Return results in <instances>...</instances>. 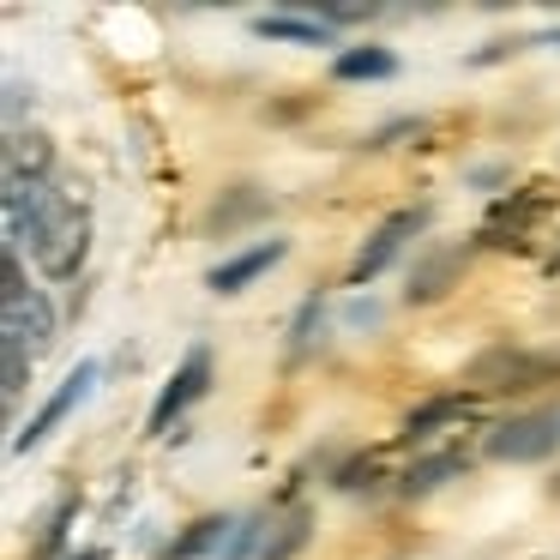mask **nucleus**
Instances as JSON below:
<instances>
[{"mask_svg":"<svg viewBox=\"0 0 560 560\" xmlns=\"http://www.w3.org/2000/svg\"><path fill=\"white\" fill-rule=\"evenodd\" d=\"M422 223H428V211H422V206H416V211H392V218L362 242V254H355V266H350V283L380 278V271H386L392 259L404 254V242H416V235H422Z\"/></svg>","mask_w":560,"mask_h":560,"instance_id":"423d86ee","label":"nucleus"},{"mask_svg":"<svg viewBox=\"0 0 560 560\" xmlns=\"http://www.w3.org/2000/svg\"><path fill=\"white\" fill-rule=\"evenodd\" d=\"M73 512H79V494H67L61 506L49 512V524H43V536H37V548H31V560H49L55 548L67 542V524H73Z\"/></svg>","mask_w":560,"mask_h":560,"instance_id":"2eb2a0df","label":"nucleus"},{"mask_svg":"<svg viewBox=\"0 0 560 560\" xmlns=\"http://www.w3.org/2000/svg\"><path fill=\"white\" fill-rule=\"evenodd\" d=\"M55 163V145L43 133H25V127H7V182H43Z\"/></svg>","mask_w":560,"mask_h":560,"instance_id":"9d476101","label":"nucleus"},{"mask_svg":"<svg viewBox=\"0 0 560 560\" xmlns=\"http://www.w3.org/2000/svg\"><path fill=\"white\" fill-rule=\"evenodd\" d=\"M331 73L338 79H386V73H398V55L374 49V43H368V49H343L338 61H331Z\"/></svg>","mask_w":560,"mask_h":560,"instance_id":"ddd939ff","label":"nucleus"},{"mask_svg":"<svg viewBox=\"0 0 560 560\" xmlns=\"http://www.w3.org/2000/svg\"><path fill=\"white\" fill-rule=\"evenodd\" d=\"M302 542H307V512H290V518L278 524V536H266V548H259V560H290Z\"/></svg>","mask_w":560,"mask_h":560,"instance_id":"dca6fc26","label":"nucleus"},{"mask_svg":"<svg viewBox=\"0 0 560 560\" xmlns=\"http://www.w3.org/2000/svg\"><path fill=\"white\" fill-rule=\"evenodd\" d=\"M91 386H97V362H79V368H73V374H67V380H61V386H55V398H49V404H43V410H37V416H31V422H25V428H19V434H13V452H31V446H43V440H49V428H55V422H61V416H67V410H73V404H79V398H85V392H91Z\"/></svg>","mask_w":560,"mask_h":560,"instance_id":"6e6552de","label":"nucleus"},{"mask_svg":"<svg viewBox=\"0 0 560 560\" xmlns=\"http://www.w3.org/2000/svg\"><path fill=\"white\" fill-rule=\"evenodd\" d=\"M73 560H103V555H97V548H85V555H73Z\"/></svg>","mask_w":560,"mask_h":560,"instance_id":"6ab92c4d","label":"nucleus"},{"mask_svg":"<svg viewBox=\"0 0 560 560\" xmlns=\"http://www.w3.org/2000/svg\"><path fill=\"white\" fill-rule=\"evenodd\" d=\"M464 470H470V458H464V452H434V458L410 464L398 488H404V494H428V488H440L446 476H464Z\"/></svg>","mask_w":560,"mask_h":560,"instance_id":"f8f14e48","label":"nucleus"},{"mask_svg":"<svg viewBox=\"0 0 560 560\" xmlns=\"http://www.w3.org/2000/svg\"><path fill=\"white\" fill-rule=\"evenodd\" d=\"M206 386H211V350H206V343H194V350H187V362L175 368L170 386H163L158 404H151V434H170V422H175V416H182Z\"/></svg>","mask_w":560,"mask_h":560,"instance_id":"0eeeda50","label":"nucleus"},{"mask_svg":"<svg viewBox=\"0 0 560 560\" xmlns=\"http://www.w3.org/2000/svg\"><path fill=\"white\" fill-rule=\"evenodd\" d=\"M25 350H13V343H7V404H19V392H25Z\"/></svg>","mask_w":560,"mask_h":560,"instance_id":"a211bd4d","label":"nucleus"},{"mask_svg":"<svg viewBox=\"0 0 560 560\" xmlns=\"http://www.w3.org/2000/svg\"><path fill=\"white\" fill-rule=\"evenodd\" d=\"M464 380H470L476 392H530V386L560 380V355H530V350H512V343H500V350H482V355H476Z\"/></svg>","mask_w":560,"mask_h":560,"instance_id":"f03ea898","label":"nucleus"},{"mask_svg":"<svg viewBox=\"0 0 560 560\" xmlns=\"http://www.w3.org/2000/svg\"><path fill=\"white\" fill-rule=\"evenodd\" d=\"M548 211H555V187H548V182L518 187V194H506V199L488 206L476 242H482V247H524V242H530V230L548 218Z\"/></svg>","mask_w":560,"mask_h":560,"instance_id":"7ed1b4c3","label":"nucleus"},{"mask_svg":"<svg viewBox=\"0 0 560 560\" xmlns=\"http://www.w3.org/2000/svg\"><path fill=\"white\" fill-rule=\"evenodd\" d=\"M476 416V392H440V398L416 404L410 416H404V440H434L440 428H464Z\"/></svg>","mask_w":560,"mask_h":560,"instance_id":"1a4fd4ad","label":"nucleus"},{"mask_svg":"<svg viewBox=\"0 0 560 560\" xmlns=\"http://www.w3.org/2000/svg\"><path fill=\"white\" fill-rule=\"evenodd\" d=\"M254 31H259V37H290V43H326V25H319V19H283V13L271 19L266 13Z\"/></svg>","mask_w":560,"mask_h":560,"instance_id":"4468645a","label":"nucleus"},{"mask_svg":"<svg viewBox=\"0 0 560 560\" xmlns=\"http://www.w3.org/2000/svg\"><path fill=\"white\" fill-rule=\"evenodd\" d=\"M560 452V410H536V416H512L488 434V458L500 464H536Z\"/></svg>","mask_w":560,"mask_h":560,"instance_id":"39448f33","label":"nucleus"},{"mask_svg":"<svg viewBox=\"0 0 560 560\" xmlns=\"http://www.w3.org/2000/svg\"><path fill=\"white\" fill-rule=\"evenodd\" d=\"M7 242L31 247L43 278H79L91 254V211L85 199L55 194L49 182H7Z\"/></svg>","mask_w":560,"mask_h":560,"instance_id":"f257e3e1","label":"nucleus"},{"mask_svg":"<svg viewBox=\"0 0 560 560\" xmlns=\"http://www.w3.org/2000/svg\"><path fill=\"white\" fill-rule=\"evenodd\" d=\"M283 254H290V247H283V242H259V247H247V254L223 259V266L211 271V290H218V295H235V290H242V283H254L259 271H271V266H278Z\"/></svg>","mask_w":560,"mask_h":560,"instance_id":"9b49d317","label":"nucleus"},{"mask_svg":"<svg viewBox=\"0 0 560 560\" xmlns=\"http://www.w3.org/2000/svg\"><path fill=\"white\" fill-rule=\"evenodd\" d=\"M49 338H55L49 302H43L37 290H25V266H19V254L7 247V343L37 355V350H49Z\"/></svg>","mask_w":560,"mask_h":560,"instance_id":"20e7f679","label":"nucleus"},{"mask_svg":"<svg viewBox=\"0 0 560 560\" xmlns=\"http://www.w3.org/2000/svg\"><path fill=\"white\" fill-rule=\"evenodd\" d=\"M218 536H223V518H199L194 530H187V536H182V542H175L163 560H194V555H206V548L218 542Z\"/></svg>","mask_w":560,"mask_h":560,"instance_id":"f3484780","label":"nucleus"}]
</instances>
